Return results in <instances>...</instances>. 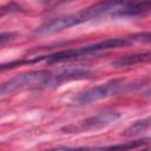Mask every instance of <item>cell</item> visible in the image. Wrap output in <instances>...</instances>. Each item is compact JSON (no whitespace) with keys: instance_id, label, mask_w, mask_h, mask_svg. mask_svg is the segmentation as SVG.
Returning <instances> with one entry per match:
<instances>
[{"instance_id":"cell-1","label":"cell","mask_w":151,"mask_h":151,"mask_svg":"<svg viewBox=\"0 0 151 151\" xmlns=\"http://www.w3.org/2000/svg\"><path fill=\"white\" fill-rule=\"evenodd\" d=\"M92 71L83 67H60L55 70H38L18 74L0 85V96L22 88H54L72 80L88 79Z\"/></svg>"},{"instance_id":"cell-2","label":"cell","mask_w":151,"mask_h":151,"mask_svg":"<svg viewBox=\"0 0 151 151\" xmlns=\"http://www.w3.org/2000/svg\"><path fill=\"white\" fill-rule=\"evenodd\" d=\"M123 1H110V2H98L90 7H86L77 13L57 17L53 19H50L45 22H42L40 26H38L34 31L37 34H52L58 33L64 29L71 28L73 26H77L79 24L90 21L92 19L99 18L101 15L112 14L122 4Z\"/></svg>"},{"instance_id":"cell-3","label":"cell","mask_w":151,"mask_h":151,"mask_svg":"<svg viewBox=\"0 0 151 151\" xmlns=\"http://www.w3.org/2000/svg\"><path fill=\"white\" fill-rule=\"evenodd\" d=\"M134 41H136V39H134L133 35L123 37V38H110V39H105V40H101V41H98V42L80 46V47H77V48H70V50L58 51V52L50 53V54L27 58V65L38 64V63H42V61H45L47 64H54V63L76 60V59L88 57L91 54H97L99 52H104V51H107V50L130 46Z\"/></svg>"},{"instance_id":"cell-4","label":"cell","mask_w":151,"mask_h":151,"mask_svg":"<svg viewBox=\"0 0 151 151\" xmlns=\"http://www.w3.org/2000/svg\"><path fill=\"white\" fill-rule=\"evenodd\" d=\"M129 87V84L124 79H112L104 84L90 87L73 98L76 105H87L93 101L105 99L112 96H117L122 92H125Z\"/></svg>"},{"instance_id":"cell-5","label":"cell","mask_w":151,"mask_h":151,"mask_svg":"<svg viewBox=\"0 0 151 151\" xmlns=\"http://www.w3.org/2000/svg\"><path fill=\"white\" fill-rule=\"evenodd\" d=\"M119 118H120V113L114 112V111L99 112L97 114L85 118L81 122H78L77 124L67 125L63 130L68 133H78V132H84V131L98 130V129L105 127L107 125H111L112 123L117 122Z\"/></svg>"},{"instance_id":"cell-6","label":"cell","mask_w":151,"mask_h":151,"mask_svg":"<svg viewBox=\"0 0 151 151\" xmlns=\"http://www.w3.org/2000/svg\"><path fill=\"white\" fill-rule=\"evenodd\" d=\"M150 138L144 137L139 139H134L131 142H125L114 145H105V146H79V147H71V146H57L45 151H130L140 146L149 144Z\"/></svg>"},{"instance_id":"cell-7","label":"cell","mask_w":151,"mask_h":151,"mask_svg":"<svg viewBox=\"0 0 151 151\" xmlns=\"http://www.w3.org/2000/svg\"><path fill=\"white\" fill-rule=\"evenodd\" d=\"M151 8L150 2H122V5L111 14L113 18L122 17H136L145 14Z\"/></svg>"},{"instance_id":"cell-8","label":"cell","mask_w":151,"mask_h":151,"mask_svg":"<svg viewBox=\"0 0 151 151\" xmlns=\"http://www.w3.org/2000/svg\"><path fill=\"white\" fill-rule=\"evenodd\" d=\"M151 58L150 52H142V53H133L129 55H123L119 57L118 59L113 60L111 64L114 67H127V66H133L137 64L142 63H147Z\"/></svg>"},{"instance_id":"cell-9","label":"cell","mask_w":151,"mask_h":151,"mask_svg":"<svg viewBox=\"0 0 151 151\" xmlns=\"http://www.w3.org/2000/svg\"><path fill=\"white\" fill-rule=\"evenodd\" d=\"M150 129V118L146 117L144 119H139V120H136L133 122L131 125H129L124 131H123V136L125 137H130V138H133L136 136H139L142 134L143 132L147 131Z\"/></svg>"},{"instance_id":"cell-10","label":"cell","mask_w":151,"mask_h":151,"mask_svg":"<svg viewBox=\"0 0 151 151\" xmlns=\"http://www.w3.org/2000/svg\"><path fill=\"white\" fill-rule=\"evenodd\" d=\"M17 35H18L17 32H1L0 33V46L11 41V40H13V39H15Z\"/></svg>"},{"instance_id":"cell-11","label":"cell","mask_w":151,"mask_h":151,"mask_svg":"<svg viewBox=\"0 0 151 151\" xmlns=\"http://www.w3.org/2000/svg\"><path fill=\"white\" fill-rule=\"evenodd\" d=\"M18 9H20V7H19L18 5H15V4H9V5H6V6H2V7H0V17H1L2 14H7V13H11V12H15V11H18Z\"/></svg>"},{"instance_id":"cell-12","label":"cell","mask_w":151,"mask_h":151,"mask_svg":"<svg viewBox=\"0 0 151 151\" xmlns=\"http://www.w3.org/2000/svg\"><path fill=\"white\" fill-rule=\"evenodd\" d=\"M142 151H149V149H147V147H146V149H143V150H142Z\"/></svg>"}]
</instances>
